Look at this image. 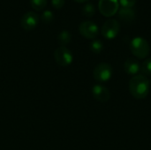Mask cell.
<instances>
[{
  "label": "cell",
  "mask_w": 151,
  "mask_h": 150,
  "mask_svg": "<svg viewBox=\"0 0 151 150\" xmlns=\"http://www.w3.org/2000/svg\"><path fill=\"white\" fill-rule=\"evenodd\" d=\"M92 95L94 98L100 103H106L111 98V93L108 88L100 84L95 85L92 88Z\"/></svg>",
  "instance_id": "obj_9"
},
{
  "label": "cell",
  "mask_w": 151,
  "mask_h": 150,
  "mask_svg": "<svg viewBox=\"0 0 151 150\" xmlns=\"http://www.w3.org/2000/svg\"><path fill=\"white\" fill-rule=\"evenodd\" d=\"M124 68H125V71L127 72V73L135 76L142 70V65L137 59H135L134 57H129L126 60Z\"/></svg>",
  "instance_id": "obj_10"
},
{
  "label": "cell",
  "mask_w": 151,
  "mask_h": 150,
  "mask_svg": "<svg viewBox=\"0 0 151 150\" xmlns=\"http://www.w3.org/2000/svg\"><path fill=\"white\" fill-rule=\"evenodd\" d=\"M72 40V34L68 30H62L58 35V42L61 46L65 47L68 43H70Z\"/></svg>",
  "instance_id": "obj_12"
},
{
  "label": "cell",
  "mask_w": 151,
  "mask_h": 150,
  "mask_svg": "<svg viewBox=\"0 0 151 150\" xmlns=\"http://www.w3.org/2000/svg\"><path fill=\"white\" fill-rule=\"evenodd\" d=\"M120 24L117 19H110L104 22L102 27V34L108 40L114 39L119 33Z\"/></svg>",
  "instance_id": "obj_4"
},
{
  "label": "cell",
  "mask_w": 151,
  "mask_h": 150,
  "mask_svg": "<svg viewBox=\"0 0 151 150\" xmlns=\"http://www.w3.org/2000/svg\"><path fill=\"white\" fill-rule=\"evenodd\" d=\"M130 94L138 100L146 98L150 92V81L143 74H137L134 76L129 81Z\"/></svg>",
  "instance_id": "obj_1"
},
{
  "label": "cell",
  "mask_w": 151,
  "mask_h": 150,
  "mask_svg": "<svg viewBox=\"0 0 151 150\" xmlns=\"http://www.w3.org/2000/svg\"><path fill=\"white\" fill-rule=\"evenodd\" d=\"M98 9L105 17H111L117 13L119 9V0H99Z\"/></svg>",
  "instance_id": "obj_6"
},
{
  "label": "cell",
  "mask_w": 151,
  "mask_h": 150,
  "mask_svg": "<svg viewBox=\"0 0 151 150\" xmlns=\"http://www.w3.org/2000/svg\"><path fill=\"white\" fill-rule=\"evenodd\" d=\"M48 0H30L32 8L35 11H42L47 5Z\"/></svg>",
  "instance_id": "obj_15"
},
{
  "label": "cell",
  "mask_w": 151,
  "mask_h": 150,
  "mask_svg": "<svg viewBox=\"0 0 151 150\" xmlns=\"http://www.w3.org/2000/svg\"><path fill=\"white\" fill-rule=\"evenodd\" d=\"M89 48H90L92 52H94L96 54H99V53L102 52V50L104 49V44L100 40L96 39V40L91 42V43L89 45Z\"/></svg>",
  "instance_id": "obj_13"
},
{
  "label": "cell",
  "mask_w": 151,
  "mask_h": 150,
  "mask_svg": "<svg viewBox=\"0 0 151 150\" xmlns=\"http://www.w3.org/2000/svg\"><path fill=\"white\" fill-rule=\"evenodd\" d=\"M75 2H78V3H85V2H87V1H88V0H74Z\"/></svg>",
  "instance_id": "obj_20"
},
{
  "label": "cell",
  "mask_w": 151,
  "mask_h": 150,
  "mask_svg": "<svg viewBox=\"0 0 151 150\" xmlns=\"http://www.w3.org/2000/svg\"><path fill=\"white\" fill-rule=\"evenodd\" d=\"M119 17L123 21L130 23L135 19V11L134 8L121 7L120 9H119Z\"/></svg>",
  "instance_id": "obj_11"
},
{
  "label": "cell",
  "mask_w": 151,
  "mask_h": 150,
  "mask_svg": "<svg viewBox=\"0 0 151 150\" xmlns=\"http://www.w3.org/2000/svg\"><path fill=\"white\" fill-rule=\"evenodd\" d=\"M119 4L122 5V7L127 8H134V4H136L137 0H119Z\"/></svg>",
  "instance_id": "obj_18"
},
{
  "label": "cell",
  "mask_w": 151,
  "mask_h": 150,
  "mask_svg": "<svg viewBox=\"0 0 151 150\" xmlns=\"http://www.w3.org/2000/svg\"><path fill=\"white\" fill-rule=\"evenodd\" d=\"M93 75L96 81L106 82L110 80L112 76V67L108 63L98 64L94 69Z\"/></svg>",
  "instance_id": "obj_3"
},
{
  "label": "cell",
  "mask_w": 151,
  "mask_h": 150,
  "mask_svg": "<svg viewBox=\"0 0 151 150\" xmlns=\"http://www.w3.org/2000/svg\"><path fill=\"white\" fill-rule=\"evenodd\" d=\"M54 58L60 66H68L73 61V53L66 47L61 46L54 51Z\"/></svg>",
  "instance_id": "obj_5"
},
{
  "label": "cell",
  "mask_w": 151,
  "mask_h": 150,
  "mask_svg": "<svg viewBox=\"0 0 151 150\" xmlns=\"http://www.w3.org/2000/svg\"><path fill=\"white\" fill-rule=\"evenodd\" d=\"M39 23V16L34 11L26 12L20 19V26L23 29L30 31L35 29Z\"/></svg>",
  "instance_id": "obj_8"
},
{
  "label": "cell",
  "mask_w": 151,
  "mask_h": 150,
  "mask_svg": "<svg viewBox=\"0 0 151 150\" xmlns=\"http://www.w3.org/2000/svg\"><path fill=\"white\" fill-rule=\"evenodd\" d=\"M51 4L55 9H61L65 4V0H51Z\"/></svg>",
  "instance_id": "obj_19"
},
{
  "label": "cell",
  "mask_w": 151,
  "mask_h": 150,
  "mask_svg": "<svg viewBox=\"0 0 151 150\" xmlns=\"http://www.w3.org/2000/svg\"><path fill=\"white\" fill-rule=\"evenodd\" d=\"M96 12L95 6L92 3H87L82 7V13L87 17H92Z\"/></svg>",
  "instance_id": "obj_14"
},
{
  "label": "cell",
  "mask_w": 151,
  "mask_h": 150,
  "mask_svg": "<svg viewBox=\"0 0 151 150\" xmlns=\"http://www.w3.org/2000/svg\"><path fill=\"white\" fill-rule=\"evenodd\" d=\"M41 19H42V20L44 23L48 24V23L52 22V20L54 19V14H53V12H52L51 11L46 10V11H44L42 13Z\"/></svg>",
  "instance_id": "obj_16"
},
{
  "label": "cell",
  "mask_w": 151,
  "mask_h": 150,
  "mask_svg": "<svg viewBox=\"0 0 151 150\" xmlns=\"http://www.w3.org/2000/svg\"><path fill=\"white\" fill-rule=\"evenodd\" d=\"M79 31L82 36L87 39H95L99 34L97 25L92 21L86 20L79 25Z\"/></svg>",
  "instance_id": "obj_7"
},
{
  "label": "cell",
  "mask_w": 151,
  "mask_h": 150,
  "mask_svg": "<svg viewBox=\"0 0 151 150\" xmlns=\"http://www.w3.org/2000/svg\"><path fill=\"white\" fill-rule=\"evenodd\" d=\"M142 71L146 75H151V57L147 58L142 65Z\"/></svg>",
  "instance_id": "obj_17"
},
{
  "label": "cell",
  "mask_w": 151,
  "mask_h": 150,
  "mask_svg": "<svg viewBox=\"0 0 151 150\" xmlns=\"http://www.w3.org/2000/svg\"><path fill=\"white\" fill-rule=\"evenodd\" d=\"M130 50L133 55L140 59L147 57L150 54V48L147 40L142 37H134L130 43Z\"/></svg>",
  "instance_id": "obj_2"
}]
</instances>
